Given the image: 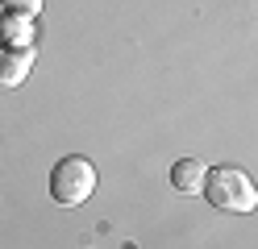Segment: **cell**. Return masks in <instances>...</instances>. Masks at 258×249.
<instances>
[{
  "mask_svg": "<svg viewBox=\"0 0 258 249\" xmlns=\"http://www.w3.org/2000/svg\"><path fill=\"white\" fill-rule=\"evenodd\" d=\"M96 183H100L96 166L84 154H67V158H58L54 171H50V199L62 204V208H79L84 199H92Z\"/></svg>",
  "mask_w": 258,
  "mask_h": 249,
  "instance_id": "obj_2",
  "label": "cell"
},
{
  "mask_svg": "<svg viewBox=\"0 0 258 249\" xmlns=\"http://www.w3.org/2000/svg\"><path fill=\"white\" fill-rule=\"evenodd\" d=\"M34 46L25 50H0V92H13L21 88V83L29 79V71H34Z\"/></svg>",
  "mask_w": 258,
  "mask_h": 249,
  "instance_id": "obj_4",
  "label": "cell"
},
{
  "mask_svg": "<svg viewBox=\"0 0 258 249\" xmlns=\"http://www.w3.org/2000/svg\"><path fill=\"white\" fill-rule=\"evenodd\" d=\"M5 9H13V13H29V17H38V9H42V0H0Z\"/></svg>",
  "mask_w": 258,
  "mask_h": 249,
  "instance_id": "obj_6",
  "label": "cell"
},
{
  "mask_svg": "<svg viewBox=\"0 0 258 249\" xmlns=\"http://www.w3.org/2000/svg\"><path fill=\"white\" fill-rule=\"evenodd\" d=\"M204 179H208L204 158H179L171 166V187L179 195H204Z\"/></svg>",
  "mask_w": 258,
  "mask_h": 249,
  "instance_id": "obj_5",
  "label": "cell"
},
{
  "mask_svg": "<svg viewBox=\"0 0 258 249\" xmlns=\"http://www.w3.org/2000/svg\"><path fill=\"white\" fill-rule=\"evenodd\" d=\"M34 33H38V25H34V17H29V13H13V9L0 13V46H5V50L34 46Z\"/></svg>",
  "mask_w": 258,
  "mask_h": 249,
  "instance_id": "obj_3",
  "label": "cell"
},
{
  "mask_svg": "<svg viewBox=\"0 0 258 249\" xmlns=\"http://www.w3.org/2000/svg\"><path fill=\"white\" fill-rule=\"evenodd\" d=\"M204 199H208L217 212L246 216V212L258 208V187H254V179L241 171V166H208Z\"/></svg>",
  "mask_w": 258,
  "mask_h": 249,
  "instance_id": "obj_1",
  "label": "cell"
}]
</instances>
